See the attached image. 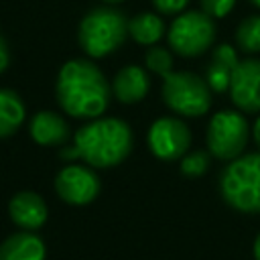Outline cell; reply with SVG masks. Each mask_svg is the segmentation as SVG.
Returning <instances> with one entry per match:
<instances>
[{
	"label": "cell",
	"mask_w": 260,
	"mask_h": 260,
	"mask_svg": "<svg viewBox=\"0 0 260 260\" xmlns=\"http://www.w3.org/2000/svg\"><path fill=\"white\" fill-rule=\"evenodd\" d=\"M110 93L112 87L106 75L89 59H69L57 73V102L61 110L73 118H100L110 104Z\"/></svg>",
	"instance_id": "obj_1"
},
{
	"label": "cell",
	"mask_w": 260,
	"mask_h": 260,
	"mask_svg": "<svg viewBox=\"0 0 260 260\" xmlns=\"http://www.w3.org/2000/svg\"><path fill=\"white\" fill-rule=\"evenodd\" d=\"M132 144V128L124 120L110 116L89 120L73 136V146L79 158L93 169L118 167L130 154Z\"/></svg>",
	"instance_id": "obj_2"
},
{
	"label": "cell",
	"mask_w": 260,
	"mask_h": 260,
	"mask_svg": "<svg viewBox=\"0 0 260 260\" xmlns=\"http://www.w3.org/2000/svg\"><path fill=\"white\" fill-rule=\"evenodd\" d=\"M128 37V18L112 4L95 6L85 12L79 22L77 39L81 51L89 59H102L114 53Z\"/></svg>",
	"instance_id": "obj_3"
},
{
	"label": "cell",
	"mask_w": 260,
	"mask_h": 260,
	"mask_svg": "<svg viewBox=\"0 0 260 260\" xmlns=\"http://www.w3.org/2000/svg\"><path fill=\"white\" fill-rule=\"evenodd\" d=\"M223 201L240 213H260V150L230 160L219 177Z\"/></svg>",
	"instance_id": "obj_4"
},
{
	"label": "cell",
	"mask_w": 260,
	"mask_h": 260,
	"mask_svg": "<svg viewBox=\"0 0 260 260\" xmlns=\"http://www.w3.org/2000/svg\"><path fill=\"white\" fill-rule=\"evenodd\" d=\"M160 93L167 108L185 118H199L211 108V89L193 71H171L165 75Z\"/></svg>",
	"instance_id": "obj_5"
},
{
	"label": "cell",
	"mask_w": 260,
	"mask_h": 260,
	"mask_svg": "<svg viewBox=\"0 0 260 260\" xmlns=\"http://www.w3.org/2000/svg\"><path fill=\"white\" fill-rule=\"evenodd\" d=\"M171 49L181 57H199L215 41V22L203 10H187L175 16L167 30Z\"/></svg>",
	"instance_id": "obj_6"
},
{
	"label": "cell",
	"mask_w": 260,
	"mask_h": 260,
	"mask_svg": "<svg viewBox=\"0 0 260 260\" xmlns=\"http://www.w3.org/2000/svg\"><path fill=\"white\" fill-rule=\"evenodd\" d=\"M250 138V126L244 114L236 110H219L207 124V150L219 160L238 158Z\"/></svg>",
	"instance_id": "obj_7"
},
{
	"label": "cell",
	"mask_w": 260,
	"mask_h": 260,
	"mask_svg": "<svg viewBox=\"0 0 260 260\" xmlns=\"http://www.w3.org/2000/svg\"><path fill=\"white\" fill-rule=\"evenodd\" d=\"M148 150L160 160H181L191 144L189 126L173 116H162L154 120L146 134Z\"/></svg>",
	"instance_id": "obj_8"
},
{
	"label": "cell",
	"mask_w": 260,
	"mask_h": 260,
	"mask_svg": "<svg viewBox=\"0 0 260 260\" xmlns=\"http://www.w3.org/2000/svg\"><path fill=\"white\" fill-rule=\"evenodd\" d=\"M102 183L89 165H65L55 175V191L69 205H87L100 195Z\"/></svg>",
	"instance_id": "obj_9"
},
{
	"label": "cell",
	"mask_w": 260,
	"mask_h": 260,
	"mask_svg": "<svg viewBox=\"0 0 260 260\" xmlns=\"http://www.w3.org/2000/svg\"><path fill=\"white\" fill-rule=\"evenodd\" d=\"M232 104L246 114H260V59H244L230 81Z\"/></svg>",
	"instance_id": "obj_10"
},
{
	"label": "cell",
	"mask_w": 260,
	"mask_h": 260,
	"mask_svg": "<svg viewBox=\"0 0 260 260\" xmlns=\"http://www.w3.org/2000/svg\"><path fill=\"white\" fill-rule=\"evenodd\" d=\"M8 215L20 230L37 232L45 225L49 217V209L45 199L35 191H18L8 201Z\"/></svg>",
	"instance_id": "obj_11"
},
{
	"label": "cell",
	"mask_w": 260,
	"mask_h": 260,
	"mask_svg": "<svg viewBox=\"0 0 260 260\" xmlns=\"http://www.w3.org/2000/svg\"><path fill=\"white\" fill-rule=\"evenodd\" d=\"M238 53L236 47H232L230 43H221L213 49L211 59L205 67V81L209 85L211 91L215 93H223L230 89V81L234 75V69L238 67Z\"/></svg>",
	"instance_id": "obj_12"
},
{
	"label": "cell",
	"mask_w": 260,
	"mask_h": 260,
	"mask_svg": "<svg viewBox=\"0 0 260 260\" xmlns=\"http://www.w3.org/2000/svg\"><path fill=\"white\" fill-rule=\"evenodd\" d=\"M112 93L120 104H138L148 95L150 79L148 73L138 65L122 67L112 79Z\"/></svg>",
	"instance_id": "obj_13"
},
{
	"label": "cell",
	"mask_w": 260,
	"mask_h": 260,
	"mask_svg": "<svg viewBox=\"0 0 260 260\" xmlns=\"http://www.w3.org/2000/svg\"><path fill=\"white\" fill-rule=\"evenodd\" d=\"M28 132L41 146H63L69 140V124L53 110H39L28 122Z\"/></svg>",
	"instance_id": "obj_14"
},
{
	"label": "cell",
	"mask_w": 260,
	"mask_h": 260,
	"mask_svg": "<svg viewBox=\"0 0 260 260\" xmlns=\"http://www.w3.org/2000/svg\"><path fill=\"white\" fill-rule=\"evenodd\" d=\"M47 246L35 232L20 230L0 244V260H45Z\"/></svg>",
	"instance_id": "obj_15"
},
{
	"label": "cell",
	"mask_w": 260,
	"mask_h": 260,
	"mask_svg": "<svg viewBox=\"0 0 260 260\" xmlns=\"http://www.w3.org/2000/svg\"><path fill=\"white\" fill-rule=\"evenodd\" d=\"M26 108L22 98L8 87H0V138L12 136L24 122Z\"/></svg>",
	"instance_id": "obj_16"
},
{
	"label": "cell",
	"mask_w": 260,
	"mask_h": 260,
	"mask_svg": "<svg viewBox=\"0 0 260 260\" xmlns=\"http://www.w3.org/2000/svg\"><path fill=\"white\" fill-rule=\"evenodd\" d=\"M167 26L162 18L154 12H138L128 20V37H132L138 45L152 47L162 39Z\"/></svg>",
	"instance_id": "obj_17"
},
{
	"label": "cell",
	"mask_w": 260,
	"mask_h": 260,
	"mask_svg": "<svg viewBox=\"0 0 260 260\" xmlns=\"http://www.w3.org/2000/svg\"><path fill=\"white\" fill-rule=\"evenodd\" d=\"M236 45L248 55L260 53V14H250L240 20L236 28Z\"/></svg>",
	"instance_id": "obj_18"
},
{
	"label": "cell",
	"mask_w": 260,
	"mask_h": 260,
	"mask_svg": "<svg viewBox=\"0 0 260 260\" xmlns=\"http://www.w3.org/2000/svg\"><path fill=\"white\" fill-rule=\"evenodd\" d=\"M144 63H146L148 71H152L160 77H165L173 71V55L165 47H156V45L148 47V51L144 55Z\"/></svg>",
	"instance_id": "obj_19"
},
{
	"label": "cell",
	"mask_w": 260,
	"mask_h": 260,
	"mask_svg": "<svg viewBox=\"0 0 260 260\" xmlns=\"http://www.w3.org/2000/svg\"><path fill=\"white\" fill-rule=\"evenodd\" d=\"M209 169V152L205 150H191L179 160V171L183 177L195 179L201 177Z\"/></svg>",
	"instance_id": "obj_20"
},
{
	"label": "cell",
	"mask_w": 260,
	"mask_h": 260,
	"mask_svg": "<svg viewBox=\"0 0 260 260\" xmlns=\"http://www.w3.org/2000/svg\"><path fill=\"white\" fill-rule=\"evenodd\" d=\"M201 10L211 18H223L232 12L236 0H199Z\"/></svg>",
	"instance_id": "obj_21"
},
{
	"label": "cell",
	"mask_w": 260,
	"mask_h": 260,
	"mask_svg": "<svg viewBox=\"0 0 260 260\" xmlns=\"http://www.w3.org/2000/svg\"><path fill=\"white\" fill-rule=\"evenodd\" d=\"M152 4L160 14H181L185 12L189 0H152Z\"/></svg>",
	"instance_id": "obj_22"
},
{
	"label": "cell",
	"mask_w": 260,
	"mask_h": 260,
	"mask_svg": "<svg viewBox=\"0 0 260 260\" xmlns=\"http://www.w3.org/2000/svg\"><path fill=\"white\" fill-rule=\"evenodd\" d=\"M8 63H10V51H8V45H6L4 37L0 35V73L8 67Z\"/></svg>",
	"instance_id": "obj_23"
},
{
	"label": "cell",
	"mask_w": 260,
	"mask_h": 260,
	"mask_svg": "<svg viewBox=\"0 0 260 260\" xmlns=\"http://www.w3.org/2000/svg\"><path fill=\"white\" fill-rule=\"evenodd\" d=\"M252 136H254L256 146L260 148V114H258V118H256V122H254V126H252Z\"/></svg>",
	"instance_id": "obj_24"
},
{
	"label": "cell",
	"mask_w": 260,
	"mask_h": 260,
	"mask_svg": "<svg viewBox=\"0 0 260 260\" xmlns=\"http://www.w3.org/2000/svg\"><path fill=\"white\" fill-rule=\"evenodd\" d=\"M252 254H254V260H260V234H258V236H256V240H254Z\"/></svg>",
	"instance_id": "obj_25"
},
{
	"label": "cell",
	"mask_w": 260,
	"mask_h": 260,
	"mask_svg": "<svg viewBox=\"0 0 260 260\" xmlns=\"http://www.w3.org/2000/svg\"><path fill=\"white\" fill-rule=\"evenodd\" d=\"M250 2H252V4H254L258 10H260V0H250Z\"/></svg>",
	"instance_id": "obj_26"
},
{
	"label": "cell",
	"mask_w": 260,
	"mask_h": 260,
	"mask_svg": "<svg viewBox=\"0 0 260 260\" xmlns=\"http://www.w3.org/2000/svg\"><path fill=\"white\" fill-rule=\"evenodd\" d=\"M106 4H118V2H122V0H104Z\"/></svg>",
	"instance_id": "obj_27"
}]
</instances>
